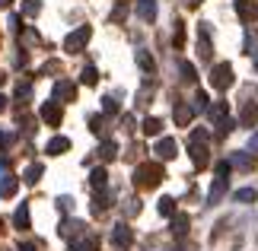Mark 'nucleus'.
Masks as SVG:
<instances>
[{"label": "nucleus", "instance_id": "38", "mask_svg": "<svg viewBox=\"0 0 258 251\" xmlns=\"http://www.w3.org/2000/svg\"><path fill=\"white\" fill-rule=\"evenodd\" d=\"M89 130H93V134H102V115H93V118H89Z\"/></svg>", "mask_w": 258, "mask_h": 251}, {"label": "nucleus", "instance_id": "19", "mask_svg": "<svg viewBox=\"0 0 258 251\" xmlns=\"http://www.w3.org/2000/svg\"><path fill=\"white\" fill-rule=\"evenodd\" d=\"M67 251H96V238L77 235V238H71V245H67Z\"/></svg>", "mask_w": 258, "mask_h": 251}, {"label": "nucleus", "instance_id": "3", "mask_svg": "<svg viewBox=\"0 0 258 251\" xmlns=\"http://www.w3.org/2000/svg\"><path fill=\"white\" fill-rule=\"evenodd\" d=\"M211 86L214 89H220V93H226V89L233 86V64H217V67H211Z\"/></svg>", "mask_w": 258, "mask_h": 251}, {"label": "nucleus", "instance_id": "11", "mask_svg": "<svg viewBox=\"0 0 258 251\" xmlns=\"http://www.w3.org/2000/svg\"><path fill=\"white\" fill-rule=\"evenodd\" d=\"M236 124H239V127H255V124H258V102H245V105L239 108Z\"/></svg>", "mask_w": 258, "mask_h": 251}, {"label": "nucleus", "instance_id": "6", "mask_svg": "<svg viewBox=\"0 0 258 251\" xmlns=\"http://www.w3.org/2000/svg\"><path fill=\"white\" fill-rule=\"evenodd\" d=\"M38 115H42V121L51 124V127H61V121H64V108H61V102H45Z\"/></svg>", "mask_w": 258, "mask_h": 251}, {"label": "nucleus", "instance_id": "14", "mask_svg": "<svg viewBox=\"0 0 258 251\" xmlns=\"http://www.w3.org/2000/svg\"><path fill=\"white\" fill-rule=\"evenodd\" d=\"M172 118H175V124H178V127H191V118H195V112H191V105H188V102H175V112H172Z\"/></svg>", "mask_w": 258, "mask_h": 251}, {"label": "nucleus", "instance_id": "9", "mask_svg": "<svg viewBox=\"0 0 258 251\" xmlns=\"http://www.w3.org/2000/svg\"><path fill=\"white\" fill-rule=\"evenodd\" d=\"M54 99H61V102H77V83H71V79H57L54 83Z\"/></svg>", "mask_w": 258, "mask_h": 251}, {"label": "nucleus", "instance_id": "33", "mask_svg": "<svg viewBox=\"0 0 258 251\" xmlns=\"http://www.w3.org/2000/svg\"><path fill=\"white\" fill-rule=\"evenodd\" d=\"M38 13H42V4H38V0H26V4H23V16L32 19V16H38Z\"/></svg>", "mask_w": 258, "mask_h": 251}, {"label": "nucleus", "instance_id": "24", "mask_svg": "<svg viewBox=\"0 0 258 251\" xmlns=\"http://www.w3.org/2000/svg\"><path fill=\"white\" fill-rule=\"evenodd\" d=\"M42 175H45V165H42V162H32V165L26 169V175H23V178H26L29 185H38V182H42Z\"/></svg>", "mask_w": 258, "mask_h": 251}, {"label": "nucleus", "instance_id": "42", "mask_svg": "<svg viewBox=\"0 0 258 251\" xmlns=\"http://www.w3.org/2000/svg\"><path fill=\"white\" fill-rule=\"evenodd\" d=\"M182 4H185L188 10H198V7H201V4H204V0H182Z\"/></svg>", "mask_w": 258, "mask_h": 251}, {"label": "nucleus", "instance_id": "29", "mask_svg": "<svg viewBox=\"0 0 258 251\" xmlns=\"http://www.w3.org/2000/svg\"><path fill=\"white\" fill-rule=\"evenodd\" d=\"M105 182H108L105 169H93V172H89V185H93V188H105Z\"/></svg>", "mask_w": 258, "mask_h": 251}, {"label": "nucleus", "instance_id": "37", "mask_svg": "<svg viewBox=\"0 0 258 251\" xmlns=\"http://www.w3.org/2000/svg\"><path fill=\"white\" fill-rule=\"evenodd\" d=\"M102 112H105V115H118V102H115L112 96H105V99H102Z\"/></svg>", "mask_w": 258, "mask_h": 251}, {"label": "nucleus", "instance_id": "16", "mask_svg": "<svg viewBox=\"0 0 258 251\" xmlns=\"http://www.w3.org/2000/svg\"><path fill=\"white\" fill-rule=\"evenodd\" d=\"M137 16L144 23H156V0H137Z\"/></svg>", "mask_w": 258, "mask_h": 251}, {"label": "nucleus", "instance_id": "41", "mask_svg": "<svg viewBox=\"0 0 258 251\" xmlns=\"http://www.w3.org/2000/svg\"><path fill=\"white\" fill-rule=\"evenodd\" d=\"M16 251H38V245H35V242H19Z\"/></svg>", "mask_w": 258, "mask_h": 251}, {"label": "nucleus", "instance_id": "20", "mask_svg": "<svg viewBox=\"0 0 258 251\" xmlns=\"http://www.w3.org/2000/svg\"><path fill=\"white\" fill-rule=\"evenodd\" d=\"M137 64H141V70H144L147 76H153V73H156V61L150 57V51H144V48L137 51Z\"/></svg>", "mask_w": 258, "mask_h": 251}, {"label": "nucleus", "instance_id": "22", "mask_svg": "<svg viewBox=\"0 0 258 251\" xmlns=\"http://www.w3.org/2000/svg\"><path fill=\"white\" fill-rule=\"evenodd\" d=\"M80 229H83L80 219H67V223H61V235L64 238H77V235H83Z\"/></svg>", "mask_w": 258, "mask_h": 251}, {"label": "nucleus", "instance_id": "1", "mask_svg": "<svg viewBox=\"0 0 258 251\" xmlns=\"http://www.w3.org/2000/svg\"><path fill=\"white\" fill-rule=\"evenodd\" d=\"M166 178L163 172V162H141L134 169V185L137 188H156Z\"/></svg>", "mask_w": 258, "mask_h": 251}, {"label": "nucleus", "instance_id": "10", "mask_svg": "<svg viewBox=\"0 0 258 251\" xmlns=\"http://www.w3.org/2000/svg\"><path fill=\"white\" fill-rule=\"evenodd\" d=\"M236 13H239V19L245 26H252L258 19V4L255 0H236Z\"/></svg>", "mask_w": 258, "mask_h": 251}, {"label": "nucleus", "instance_id": "34", "mask_svg": "<svg viewBox=\"0 0 258 251\" xmlns=\"http://www.w3.org/2000/svg\"><path fill=\"white\" fill-rule=\"evenodd\" d=\"M29 96H32L29 83H19V86H16V102H19V105H26V102H29Z\"/></svg>", "mask_w": 258, "mask_h": 251}, {"label": "nucleus", "instance_id": "21", "mask_svg": "<svg viewBox=\"0 0 258 251\" xmlns=\"http://www.w3.org/2000/svg\"><path fill=\"white\" fill-rule=\"evenodd\" d=\"M108 200H112L108 188H96V197H93V213H102V210L108 207Z\"/></svg>", "mask_w": 258, "mask_h": 251}, {"label": "nucleus", "instance_id": "44", "mask_svg": "<svg viewBox=\"0 0 258 251\" xmlns=\"http://www.w3.org/2000/svg\"><path fill=\"white\" fill-rule=\"evenodd\" d=\"M249 153H258V134L252 137V143H249Z\"/></svg>", "mask_w": 258, "mask_h": 251}, {"label": "nucleus", "instance_id": "43", "mask_svg": "<svg viewBox=\"0 0 258 251\" xmlns=\"http://www.w3.org/2000/svg\"><path fill=\"white\" fill-rule=\"evenodd\" d=\"M57 204H61V210L67 213V210H71V204H74V200H71V197H61V200H57Z\"/></svg>", "mask_w": 258, "mask_h": 251}, {"label": "nucleus", "instance_id": "23", "mask_svg": "<svg viewBox=\"0 0 258 251\" xmlns=\"http://www.w3.org/2000/svg\"><path fill=\"white\" fill-rule=\"evenodd\" d=\"M115 156H118V143H115V140H102V146H99V159L112 162Z\"/></svg>", "mask_w": 258, "mask_h": 251}, {"label": "nucleus", "instance_id": "17", "mask_svg": "<svg viewBox=\"0 0 258 251\" xmlns=\"http://www.w3.org/2000/svg\"><path fill=\"white\" fill-rule=\"evenodd\" d=\"M188 229H191V219H188V213H175V216H172V235H175V238H185Z\"/></svg>", "mask_w": 258, "mask_h": 251}, {"label": "nucleus", "instance_id": "39", "mask_svg": "<svg viewBox=\"0 0 258 251\" xmlns=\"http://www.w3.org/2000/svg\"><path fill=\"white\" fill-rule=\"evenodd\" d=\"M214 172H217V178H230V162H217Z\"/></svg>", "mask_w": 258, "mask_h": 251}, {"label": "nucleus", "instance_id": "26", "mask_svg": "<svg viewBox=\"0 0 258 251\" xmlns=\"http://www.w3.org/2000/svg\"><path fill=\"white\" fill-rule=\"evenodd\" d=\"M226 182H230V178H217V182L211 185V191H207V200H211V204H217V200L223 197V191H226Z\"/></svg>", "mask_w": 258, "mask_h": 251}, {"label": "nucleus", "instance_id": "40", "mask_svg": "<svg viewBox=\"0 0 258 251\" xmlns=\"http://www.w3.org/2000/svg\"><path fill=\"white\" fill-rule=\"evenodd\" d=\"M10 143H13V134L0 130V153H4V149H10Z\"/></svg>", "mask_w": 258, "mask_h": 251}, {"label": "nucleus", "instance_id": "31", "mask_svg": "<svg viewBox=\"0 0 258 251\" xmlns=\"http://www.w3.org/2000/svg\"><path fill=\"white\" fill-rule=\"evenodd\" d=\"M233 197H236V204H252V200H255L258 194H255V191H252V188H239V191H236V194H233Z\"/></svg>", "mask_w": 258, "mask_h": 251}, {"label": "nucleus", "instance_id": "12", "mask_svg": "<svg viewBox=\"0 0 258 251\" xmlns=\"http://www.w3.org/2000/svg\"><path fill=\"white\" fill-rule=\"evenodd\" d=\"M198 54L204 57H211V26L207 23H201V29H198Z\"/></svg>", "mask_w": 258, "mask_h": 251}, {"label": "nucleus", "instance_id": "27", "mask_svg": "<svg viewBox=\"0 0 258 251\" xmlns=\"http://www.w3.org/2000/svg\"><path fill=\"white\" fill-rule=\"evenodd\" d=\"M144 134L147 137H160L163 134V121L160 118H144Z\"/></svg>", "mask_w": 258, "mask_h": 251}, {"label": "nucleus", "instance_id": "2", "mask_svg": "<svg viewBox=\"0 0 258 251\" xmlns=\"http://www.w3.org/2000/svg\"><path fill=\"white\" fill-rule=\"evenodd\" d=\"M89 35H93V29H89V26L74 29V32L64 38V51H67V54H80L83 48H86V42H89Z\"/></svg>", "mask_w": 258, "mask_h": 251}, {"label": "nucleus", "instance_id": "35", "mask_svg": "<svg viewBox=\"0 0 258 251\" xmlns=\"http://www.w3.org/2000/svg\"><path fill=\"white\" fill-rule=\"evenodd\" d=\"M124 19H127V4L121 0V4L112 10V23H124Z\"/></svg>", "mask_w": 258, "mask_h": 251}, {"label": "nucleus", "instance_id": "28", "mask_svg": "<svg viewBox=\"0 0 258 251\" xmlns=\"http://www.w3.org/2000/svg\"><path fill=\"white\" fill-rule=\"evenodd\" d=\"M80 83H83V86H96V83H99V70H96V67H83V70H80Z\"/></svg>", "mask_w": 258, "mask_h": 251}, {"label": "nucleus", "instance_id": "15", "mask_svg": "<svg viewBox=\"0 0 258 251\" xmlns=\"http://www.w3.org/2000/svg\"><path fill=\"white\" fill-rule=\"evenodd\" d=\"M226 115H230V105H226L223 99H220V102H214V105H207V121H211V124H220Z\"/></svg>", "mask_w": 258, "mask_h": 251}, {"label": "nucleus", "instance_id": "13", "mask_svg": "<svg viewBox=\"0 0 258 251\" xmlns=\"http://www.w3.org/2000/svg\"><path fill=\"white\" fill-rule=\"evenodd\" d=\"M188 153H191V162H195V169H207V162H211V149H207V143H191V149H188Z\"/></svg>", "mask_w": 258, "mask_h": 251}, {"label": "nucleus", "instance_id": "46", "mask_svg": "<svg viewBox=\"0 0 258 251\" xmlns=\"http://www.w3.org/2000/svg\"><path fill=\"white\" fill-rule=\"evenodd\" d=\"M4 79H7V76H4V73H0V86H4Z\"/></svg>", "mask_w": 258, "mask_h": 251}, {"label": "nucleus", "instance_id": "25", "mask_svg": "<svg viewBox=\"0 0 258 251\" xmlns=\"http://www.w3.org/2000/svg\"><path fill=\"white\" fill-rule=\"evenodd\" d=\"M13 226H16V229H29V204H19V207H16Z\"/></svg>", "mask_w": 258, "mask_h": 251}, {"label": "nucleus", "instance_id": "8", "mask_svg": "<svg viewBox=\"0 0 258 251\" xmlns=\"http://www.w3.org/2000/svg\"><path fill=\"white\" fill-rule=\"evenodd\" d=\"M230 169H239V172H252V169H255V156L249 153V149H236V153L230 156Z\"/></svg>", "mask_w": 258, "mask_h": 251}, {"label": "nucleus", "instance_id": "4", "mask_svg": "<svg viewBox=\"0 0 258 251\" xmlns=\"http://www.w3.org/2000/svg\"><path fill=\"white\" fill-rule=\"evenodd\" d=\"M153 153H156L160 162H169V159L178 156V143H175L172 137H160V140H156V146H153Z\"/></svg>", "mask_w": 258, "mask_h": 251}, {"label": "nucleus", "instance_id": "36", "mask_svg": "<svg viewBox=\"0 0 258 251\" xmlns=\"http://www.w3.org/2000/svg\"><path fill=\"white\" fill-rule=\"evenodd\" d=\"M191 112H207V93H195V105Z\"/></svg>", "mask_w": 258, "mask_h": 251}, {"label": "nucleus", "instance_id": "47", "mask_svg": "<svg viewBox=\"0 0 258 251\" xmlns=\"http://www.w3.org/2000/svg\"><path fill=\"white\" fill-rule=\"evenodd\" d=\"M7 4H10V0H0V7H7Z\"/></svg>", "mask_w": 258, "mask_h": 251}, {"label": "nucleus", "instance_id": "30", "mask_svg": "<svg viewBox=\"0 0 258 251\" xmlns=\"http://www.w3.org/2000/svg\"><path fill=\"white\" fill-rule=\"evenodd\" d=\"M175 213H178V210H175V200L172 197H160V216H169L172 219Z\"/></svg>", "mask_w": 258, "mask_h": 251}, {"label": "nucleus", "instance_id": "48", "mask_svg": "<svg viewBox=\"0 0 258 251\" xmlns=\"http://www.w3.org/2000/svg\"><path fill=\"white\" fill-rule=\"evenodd\" d=\"M255 70H258V61H255Z\"/></svg>", "mask_w": 258, "mask_h": 251}, {"label": "nucleus", "instance_id": "45", "mask_svg": "<svg viewBox=\"0 0 258 251\" xmlns=\"http://www.w3.org/2000/svg\"><path fill=\"white\" fill-rule=\"evenodd\" d=\"M7 102H10V99H7L4 93H0V112H7Z\"/></svg>", "mask_w": 258, "mask_h": 251}, {"label": "nucleus", "instance_id": "32", "mask_svg": "<svg viewBox=\"0 0 258 251\" xmlns=\"http://www.w3.org/2000/svg\"><path fill=\"white\" fill-rule=\"evenodd\" d=\"M178 70H182V79H188V83H195V79H198V70H195V64L182 61V64H178Z\"/></svg>", "mask_w": 258, "mask_h": 251}, {"label": "nucleus", "instance_id": "18", "mask_svg": "<svg viewBox=\"0 0 258 251\" xmlns=\"http://www.w3.org/2000/svg\"><path fill=\"white\" fill-rule=\"evenodd\" d=\"M67 149H71V140H67V137H51L48 146H45V153L48 156H61V153H67Z\"/></svg>", "mask_w": 258, "mask_h": 251}, {"label": "nucleus", "instance_id": "5", "mask_svg": "<svg viewBox=\"0 0 258 251\" xmlns=\"http://www.w3.org/2000/svg\"><path fill=\"white\" fill-rule=\"evenodd\" d=\"M112 245H115V248H121V251H124V248H131V245H134V229L127 226V223H118V226L112 229Z\"/></svg>", "mask_w": 258, "mask_h": 251}, {"label": "nucleus", "instance_id": "7", "mask_svg": "<svg viewBox=\"0 0 258 251\" xmlns=\"http://www.w3.org/2000/svg\"><path fill=\"white\" fill-rule=\"evenodd\" d=\"M19 191V182H16V175L13 172H7V165H0V197L10 200Z\"/></svg>", "mask_w": 258, "mask_h": 251}]
</instances>
